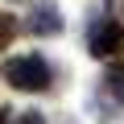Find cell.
I'll list each match as a JSON object with an SVG mask.
<instances>
[{
  "instance_id": "obj_1",
  "label": "cell",
  "mask_w": 124,
  "mask_h": 124,
  "mask_svg": "<svg viewBox=\"0 0 124 124\" xmlns=\"http://www.w3.org/2000/svg\"><path fill=\"white\" fill-rule=\"evenodd\" d=\"M4 79L17 91H46L50 87V66L41 54H17L4 62Z\"/></svg>"
},
{
  "instance_id": "obj_6",
  "label": "cell",
  "mask_w": 124,
  "mask_h": 124,
  "mask_svg": "<svg viewBox=\"0 0 124 124\" xmlns=\"http://www.w3.org/2000/svg\"><path fill=\"white\" fill-rule=\"evenodd\" d=\"M21 124H46L41 112H21Z\"/></svg>"
},
{
  "instance_id": "obj_3",
  "label": "cell",
  "mask_w": 124,
  "mask_h": 124,
  "mask_svg": "<svg viewBox=\"0 0 124 124\" xmlns=\"http://www.w3.org/2000/svg\"><path fill=\"white\" fill-rule=\"evenodd\" d=\"M29 33H37V37H58V33H62V13H58V4H37V8L29 13Z\"/></svg>"
},
{
  "instance_id": "obj_7",
  "label": "cell",
  "mask_w": 124,
  "mask_h": 124,
  "mask_svg": "<svg viewBox=\"0 0 124 124\" xmlns=\"http://www.w3.org/2000/svg\"><path fill=\"white\" fill-rule=\"evenodd\" d=\"M0 124H8V112H0Z\"/></svg>"
},
{
  "instance_id": "obj_2",
  "label": "cell",
  "mask_w": 124,
  "mask_h": 124,
  "mask_svg": "<svg viewBox=\"0 0 124 124\" xmlns=\"http://www.w3.org/2000/svg\"><path fill=\"white\" fill-rule=\"evenodd\" d=\"M120 46H124V25H120V21H99V25H91L87 50H91L95 58H108V54H116Z\"/></svg>"
},
{
  "instance_id": "obj_5",
  "label": "cell",
  "mask_w": 124,
  "mask_h": 124,
  "mask_svg": "<svg viewBox=\"0 0 124 124\" xmlns=\"http://www.w3.org/2000/svg\"><path fill=\"white\" fill-rule=\"evenodd\" d=\"M17 37V21L8 13H0V50H8V41Z\"/></svg>"
},
{
  "instance_id": "obj_4",
  "label": "cell",
  "mask_w": 124,
  "mask_h": 124,
  "mask_svg": "<svg viewBox=\"0 0 124 124\" xmlns=\"http://www.w3.org/2000/svg\"><path fill=\"white\" fill-rule=\"evenodd\" d=\"M103 87H108V95H116V99L124 103V62H112V66H108Z\"/></svg>"
}]
</instances>
